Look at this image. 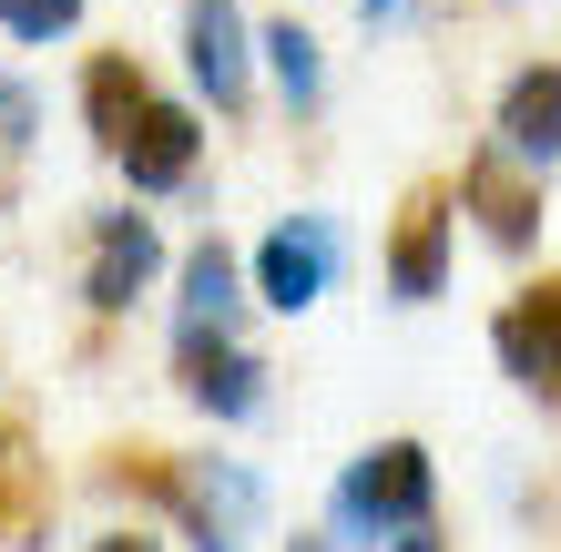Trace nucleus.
Listing matches in <instances>:
<instances>
[{"mask_svg":"<svg viewBox=\"0 0 561 552\" xmlns=\"http://www.w3.org/2000/svg\"><path fill=\"white\" fill-rule=\"evenodd\" d=\"M72 21H82V0H0V31L11 42H61Z\"/></svg>","mask_w":561,"mask_h":552,"instance_id":"nucleus-14","label":"nucleus"},{"mask_svg":"<svg viewBox=\"0 0 561 552\" xmlns=\"http://www.w3.org/2000/svg\"><path fill=\"white\" fill-rule=\"evenodd\" d=\"M184 72L194 92H205L215 113H245V92H255V31L236 0H184Z\"/></svg>","mask_w":561,"mask_h":552,"instance_id":"nucleus-4","label":"nucleus"},{"mask_svg":"<svg viewBox=\"0 0 561 552\" xmlns=\"http://www.w3.org/2000/svg\"><path fill=\"white\" fill-rule=\"evenodd\" d=\"M174 369H184V399L215 409V419H255L266 409V359H245L236 338H174Z\"/></svg>","mask_w":561,"mask_h":552,"instance_id":"nucleus-8","label":"nucleus"},{"mask_svg":"<svg viewBox=\"0 0 561 552\" xmlns=\"http://www.w3.org/2000/svg\"><path fill=\"white\" fill-rule=\"evenodd\" d=\"M388 552H439V542H428V532H409V542H388Z\"/></svg>","mask_w":561,"mask_h":552,"instance_id":"nucleus-19","label":"nucleus"},{"mask_svg":"<svg viewBox=\"0 0 561 552\" xmlns=\"http://www.w3.org/2000/svg\"><path fill=\"white\" fill-rule=\"evenodd\" d=\"M236 307H245V277L215 236L184 256V297H174V338H236Z\"/></svg>","mask_w":561,"mask_h":552,"instance_id":"nucleus-11","label":"nucleus"},{"mask_svg":"<svg viewBox=\"0 0 561 552\" xmlns=\"http://www.w3.org/2000/svg\"><path fill=\"white\" fill-rule=\"evenodd\" d=\"M439 277H449V215L419 205L409 236L388 246V297H399V307H428V297H439Z\"/></svg>","mask_w":561,"mask_h":552,"instance_id":"nucleus-12","label":"nucleus"},{"mask_svg":"<svg viewBox=\"0 0 561 552\" xmlns=\"http://www.w3.org/2000/svg\"><path fill=\"white\" fill-rule=\"evenodd\" d=\"M113 165L134 174V194H184L194 165H205V144H194V113H184V103H163V92H144V113H134V134L113 144Z\"/></svg>","mask_w":561,"mask_h":552,"instance_id":"nucleus-5","label":"nucleus"},{"mask_svg":"<svg viewBox=\"0 0 561 552\" xmlns=\"http://www.w3.org/2000/svg\"><path fill=\"white\" fill-rule=\"evenodd\" d=\"M153 267H163L153 215H103V225H92V277H82V297L113 317V307H134L144 286H153Z\"/></svg>","mask_w":561,"mask_h":552,"instance_id":"nucleus-9","label":"nucleus"},{"mask_svg":"<svg viewBox=\"0 0 561 552\" xmlns=\"http://www.w3.org/2000/svg\"><path fill=\"white\" fill-rule=\"evenodd\" d=\"M337 267H347L337 215H296V225H276V236L255 246V297H266L276 317H307L327 286H337Z\"/></svg>","mask_w":561,"mask_h":552,"instance_id":"nucleus-2","label":"nucleus"},{"mask_svg":"<svg viewBox=\"0 0 561 552\" xmlns=\"http://www.w3.org/2000/svg\"><path fill=\"white\" fill-rule=\"evenodd\" d=\"M286 552H337V542H327V532H296V542H286Z\"/></svg>","mask_w":561,"mask_h":552,"instance_id":"nucleus-18","label":"nucleus"},{"mask_svg":"<svg viewBox=\"0 0 561 552\" xmlns=\"http://www.w3.org/2000/svg\"><path fill=\"white\" fill-rule=\"evenodd\" d=\"M490 348H501V369L531 388V399H561V286L511 297L501 317H490Z\"/></svg>","mask_w":561,"mask_h":552,"instance_id":"nucleus-7","label":"nucleus"},{"mask_svg":"<svg viewBox=\"0 0 561 552\" xmlns=\"http://www.w3.org/2000/svg\"><path fill=\"white\" fill-rule=\"evenodd\" d=\"M255 52H266V72H276V92L296 113H317L327 103V61H317V31H296V21H266L255 31Z\"/></svg>","mask_w":561,"mask_h":552,"instance_id":"nucleus-13","label":"nucleus"},{"mask_svg":"<svg viewBox=\"0 0 561 552\" xmlns=\"http://www.w3.org/2000/svg\"><path fill=\"white\" fill-rule=\"evenodd\" d=\"M428 511H439V471H428V450L419 440H378V450H357V461L337 471V492H327V542L378 552V542L428 532Z\"/></svg>","mask_w":561,"mask_h":552,"instance_id":"nucleus-1","label":"nucleus"},{"mask_svg":"<svg viewBox=\"0 0 561 552\" xmlns=\"http://www.w3.org/2000/svg\"><path fill=\"white\" fill-rule=\"evenodd\" d=\"M31 113H42V103H31V82H0V154L31 144Z\"/></svg>","mask_w":561,"mask_h":552,"instance_id":"nucleus-15","label":"nucleus"},{"mask_svg":"<svg viewBox=\"0 0 561 552\" xmlns=\"http://www.w3.org/2000/svg\"><path fill=\"white\" fill-rule=\"evenodd\" d=\"M490 144H501L520 174L561 165V61H531V72L501 82V123H490Z\"/></svg>","mask_w":561,"mask_h":552,"instance_id":"nucleus-6","label":"nucleus"},{"mask_svg":"<svg viewBox=\"0 0 561 552\" xmlns=\"http://www.w3.org/2000/svg\"><path fill=\"white\" fill-rule=\"evenodd\" d=\"M459 194L480 205V236L501 246V256H520V246L541 236V184H520L501 144H490V154H470V174H459Z\"/></svg>","mask_w":561,"mask_h":552,"instance_id":"nucleus-10","label":"nucleus"},{"mask_svg":"<svg viewBox=\"0 0 561 552\" xmlns=\"http://www.w3.org/2000/svg\"><path fill=\"white\" fill-rule=\"evenodd\" d=\"M409 11H419V0H357V21H368V31H399Z\"/></svg>","mask_w":561,"mask_h":552,"instance_id":"nucleus-16","label":"nucleus"},{"mask_svg":"<svg viewBox=\"0 0 561 552\" xmlns=\"http://www.w3.org/2000/svg\"><path fill=\"white\" fill-rule=\"evenodd\" d=\"M92 552H153L144 532H103V542H92Z\"/></svg>","mask_w":561,"mask_h":552,"instance_id":"nucleus-17","label":"nucleus"},{"mask_svg":"<svg viewBox=\"0 0 561 552\" xmlns=\"http://www.w3.org/2000/svg\"><path fill=\"white\" fill-rule=\"evenodd\" d=\"M174 511H184L194 552H245V532L266 522V481L245 461H184L174 471Z\"/></svg>","mask_w":561,"mask_h":552,"instance_id":"nucleus-3","label":"nucleus"}]
</instances>
